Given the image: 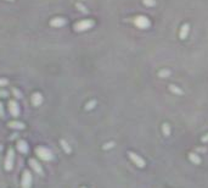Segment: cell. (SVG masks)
Here are the masks:
<instances>
[{
  "label": "cell",
  "mask_w": 208,
  "mask_h": 188,
  "mask_svg": "<svg viewBox=\"0 0 208 188\" xmlns=\"http://www.w3.org/2000/svg\"><path fill=\"white\" fill-rule=\"evenodd\" d=\"M94 25H95V22L92 20H82V21L74 23L73 28L76 32H85V31L94 27Z\"/></svg>",
  "instance_id": "cell-1"
},
{
  "label": "cell",
  "mask_w": 208,
  "mask_h": 188,
  "mask_svg": "<svg viewBox=\"0 0 208 188\" xmlns=\"http://www.w3.org/2000/svg\"><path fill=\"white\" fill-rule=\"evenodd\" d=\"M35 153L41 159V160H45V161H50L54 159V155L51 153V150H49L48 148H45V147H39L35 149Z\"/></svg>",
  "instance_id": "cell-2"
},
{
  "label": "cell",
  "mask_w": 208,
  "mask_h": 188,
  "mask_svg": "<svg viewBox=\"0 0 208 188\" xmlns=\"http://www.w3.org/2000/svg\"><path fill=\"white\" fill-rule=\"evenodd\" d=\"M14 162H15V152L12 148H10L8 150V154H6V158H5V170L6 171H11L14 169Z\"/></svg>",
  "instance_id": "cell-3"
},
{
  "label": "cell",
  "mask_w": 208,
  "mask_h": 188,
  "mask_svg": "<svg viewBox=\"0 0 208 188\" xmlns=\"http://www.w3.org/2000/svg\"><path fill=\"white\" fill-rule=\"evenodd\" d=\"M32 182H33L32 174L28 170H25V171H23V174H22V178H21V187L22 188H31L32 187Z\"/></svg>",
  "instance_id": "cell-4"
},
{
  "label": "cell",
  "mask_w": 208,
  "mask_h": 188,
  "mask_svg": "<svg viewBox=\"0 0 208 188\" xmlns=\"http://www.w3.org/2000/svg\"><path fill=\"white\" fill-rule=\"evenodd\" d=\"M128 156H129V159L135 164V165L137 166V168H140V169H143V168H145L146 166V164H145V160L141 158V156H139L137 154H135V153H133V152H129L128 153Z\"/></svg>",
  "instance_id": "cell-5"
},
{
  "label": "cell",
  "mask_w": 208,
  "mask_h": 188,
  "mask_svg": "<svg viewBox=\"0 0 208 188\" xmlns=\"http://www.w3.org/2000/svg\"><path fill=\"white\" fill-rule=\"evenodd\" d=\"M134 23H135V25H136L139 28H143V30L149 28V27H150V25H151L150 20H149L146 16H137V17L135 18Z\"/></svg>",
  "instance_id": "cell-6"
},
{
  "label": "cell",
  "mask_w": 208,
  "mask_h": 188,
  "mask_svg": "<svg viewBox=\"0 0 208 188\" xmlns=\"http://www.w3.org/2000/svg\"><path fill=\"white\" fill-rule=\"evenodd\" d=\"M67 23L66 18L63 17H54L50 20V26L51 27H56V28H60V27H63Z\"/></svg>",
  "instance_id": "cell-7"
},
{
  "label": "cell",
  "mask_w": 208,
  "mask_h": 188,
  "mask_svg": "<svg viewBox=\"0 0 208 188\" xmlns=\"http://www.w3.org/2000/svg\"><path fill=\"white\" fill-rule=\"evenodd\" d=\"M189 32H190V25H189L188 22L182 23L181 27H180V31H179V38L182 39V40H184V39H186Z\"/></svg>",
  "instance_id": "cell-8"
},
{
  "label": "cell",
  "mask_w": 208,
  "mask_h": 188,
  "mask_svg": "<svg viewBox=\"0 0 208 188\" xmlns=\"http://www.w3.org/2000/svg\"><path fill=\"white\" fill-rule=\"evenodd\" d=\"M9 111L14 117H17L20 114V106L15 100H10L9 102Z\"/></svg>",
  "instance_id": "cell-9"
},
{
  "label": "cell",
  "mask_w": 208,
  "mask_h": 188,
  "mask_svg": "<svg viewBox=\"0 0 208 188\" xmlns=\"http://www.w3.org/2000/svg\"><path fill=\"white\" fill-rule=\"evenodd\" d=\"M29 165H31V168L37 172V174H39L40 176H43L44 175V171H43V168L40 166V164L35 160V159H31L29 160Z\"/></svg>",
  "instance_id": "cell-10"
},
{
  "label": "cell",
  "mask_w": 208,
  "mask_h": 188,
  "mask_svg": "<svg viewBox=\"0 0 208 188\" xmlns=\"http://www.w3.org/2000/svg\"><path fill=\"white\" fill-rule=\"evenodd\" d=\"M31 102H32V104L34 105V106H39V105H41V103H43V96L40 93H33L32 94V97H31Z\"/></svg>",
  "instance_id": "cell-11"
},
{
  "label": "cell",
  "mask_w": 208,
  "mask_h": 188,
  "mask_svg": "<svg viewBox=\"0 0 208 188\" xmlns=\"http://www.w3.org/2000/svg\"><path fill=\"white\" fill-rule=\"evenodd\" d=\"M17 149L20 153H23V154H26L28 152V144L26 140H18L17 142Z\"/></svg>",
  "instance_id": "cell-12"
},
{
  "label": "cell",
  "mask_w": 208,
  "mask_h": 188,
  "mask_svg": "<svg viewBox=\"0 0 208 188\" xmlns=\"http://www.w3.org/2000/svg\"><path fill=\"white\" fill-rule=\"evenodd\" d=\"M9 127L10 128H14V130H25V124H22L20 121H11L9 122Z\"/></svg>",
  "instance_id": "cell-13"
},
{
  "label": "cell",
  "mask_w": 208,
  "mask_h": 188,
  "mask_svg": "<svg viewBox=\"0 0 208 188\" xmlns=\"http://www.w3.org/2000/svg\"><path fill=\"white\" fill-rule=\"evenodd\" d=\"M189 160L191 161V162H194L195 165H200L201 164V158H200V155H197V154H195V153H190L189 154Z\"/></svg>",
  "instance_id": "cell-14"
},
{
  "label": "cell",
  "mask_w": 208,
  "mask_h": 188,
  "mask_svg": "<svg viewBox=\"0 0 208 188\" xmlns=\"http://www.w3.org/2000/svg\"><path fill=\"white\" fill-rule=\"evenodd\" d=\"M169 90L173 93V94H176V96H182L184 92L175 84H169Z\"/></svg>",
  "instance_id": "cell-15"
},
{
  "label": "cell",
  "mask_w": 208,
  "mask_h": 188,
  "mask_svg": "<svg viewBox=\"0 0 208 188\" xmlns=\"http://www.w3.org/2000/svg\"><path fill=\"white\" fill-rule=\"evenodd\" d=\"M162 132L166 137H169L170 136V126L168 124H163L162 125Z\"/></svg>",
  "instance_id": "cell-16"
},
{
  "label": "cell",
  "mask_w": 208,
  "mask_h": 188,
  "mask_svg": "<svg viewBox=\"0 0 208 188\" xmlns=\"http://www.w3.org/2000/svg\"><path fill=\"white\" fill-rule=\"evenodd\" d=\"M170 70H168V68H163V70H161V71L158 72V76L159 77H162V78H166V77H168V76H170Z\"/></svg>",
  "instance_id": "cell-17"
},
{
  "label": "cell",
  "mask_w": 208,
  "mask_h": 188,
  "mask_svg": "<svg viewBox=\"0 0 208 188\" xmlns=\"http://www.w3.org/2000/svg\"><path fill=\"white\" fill-rule=\"evenodd\" d=\"M61 147H62V149L65 150V153H67V154H69V153H71L72 152V149H71V147H69L68 144H67V142H66V140H61Z\"/></svg>",
  "instance_id": "cell-18"
},
{
  "label": "cell",
  "mask_w": 208,
  "mask_h": 188,
  "mask_svg": "<svg viewBox=\"0 0 208 188\" xmlns=\"http://www.w3.org/2000/svg\"><path fill=\"white\" fill-rule=\"evenodd\" d=\"M143 4L147 8H152L156 5V0H143Z\"/></svg>",
  "instance_id": "cell-19"
},
{
  "label": "cell",
  "mask_w": 208,
  "mask_h": 188,
  "mask_svg": "<svg viewBox=\"0 0 208 188\" xmlns=\"http://www.w3.org/2000/svg\"><path fill=\"white\" fill-rule=\"evenodd\" d=\"M76 6H77V9L80 11V12H83V14H88V9L83 5V4H80V3H77L76 4Z\"/></svg>",
  "instance_id": "cell-20"
},
{
  "label": "cell",
  "mask_w": 208,
  "mask_h": 188,
  "mask_svg": "<svg viewBox=\"0 0 208 188\" xmlns=\"http://www.w3.org/2000/svg\"><path fill=\"white\" fill-rule=\"evenodd\" d=\"M95 105H96V100H91V102L86 103V105H85V110H91V109H94Z\"/></svg>",
  "instance_id": "cell-21"
},
{
  "label": "cell",
  "mask_w": 208,
  "mask_h": 188,
  "mask_svg": "<svg viewBox=\"0 0 208 188\" xmlns=\"http://www.w3.org/2000/svg\"><path fill=\"white\" fill-rule=\"evenodd\" d=\"M12 94L15 96V98H17V99H21L22 98V93L17 88H12Z\"/></svg>",
  "instance_id": "cell-22"
},
{
  "label": "cell",
  "mask_w": 208,
  "mask_h": 188,
  "mask_svg": "<svg viewBox=\"0 0 208 188\" xmlns=\"http://www.w3.org/2000/svg\"><path fill=\"white\" fill-rule=\"evenodd\" d=\"M0 117H2V119H5V111H4L3 103H0Z\"/></svg>",
  "instance_id": "cell-23"
},
{
  "label": "cell",
  "mask_w": 208,
  "mask_h": 188,
  "mask_svg": "<svg viewBox=\"0 0 208 188\" xmlns=\"http://www.w3.org/2000/svg\"><path fill=\"white\" fill-rule=\"evenodd\" d=\"M8 96H9V92L8 90L0 89V97H2V98H8Z\"/></svg>",
  "instance_id": "cell-24"
},
{
  "label": "cell",
  "mask_w": 208,
  "mask_h": 188,
  "mask_svg": "<svg viewBox=\"0 0 208 188\" xmlns=\"http://www.w3.org/2000/svg\"><path fill=\"white\" fill-rule=\"evenodd\" d=\"M9 83V81L6 80V78H0V87H4V86H6Z\"/></svg>",
  "instance_id": "cell-25"
},
{
  "label": "cell",
  "mask_w": 208,
  "mask_h": 188,
  "mask_svg": "<svg viewBox=\"0 0 208 188\" xmlns=\"http://www.w3.org/2000/svg\"><path fill=\"white\" fill-rule=\"evenodd\" d=\"M201 142H203V143H207L208 142V134H206V136H203L201 138Z\"/></svg>",
  "instance_id": "cell-26"
},
{
  "label": "cell",
  "mask_w": 208,
  "mask_h": 188,
  "mask_svg": "<svg viewBox=\"0 0 208 188\" xmlns=\"http://www.w3.org/2000/svg\"><path fill=\"white\" fill-rule=\"evenodd\" d=\"M112 147H113V143H108V144H105L104 149H110V148H112Z\"/></svg>",
  "instance_id": "cell-27"
},
{
  "label": "cell",
  "mask_w": 208,
  "mask_h": 188,
  "mask_svg": "<svg viewBox=\"0 0 208 188\" xmlns=\"http://www.w3.org/2000/svg\"><path fill=\"white\" fill-rule=\"evenodd\" d=\"M2 150H3V146H2V144H0V152H2Z\"/></svg>",
  "instance_id": "cell-28"
},
{
  "label": "cell",
  "mask_w": 208,
  "mask_h": 188,
  "mask_svg": "<svg viewBox=\"0 0 208 188\" xmlns=\"http://www.w3.org/2000/svg\"><path fill=\"white\" fill-rule=\"evenodd\" d=\"M6 2H11L12 3V2H15V0H6Z\"/></svg>",
  "instance_id": "cell-29"
},
{
  "label": "cell",
  "mask_w": 208,
  "mask_h": 188,
  "mask_svg": "<svg viewBox=\"0 0 208 188\" xmlns=\"http://www.w3.org/2000/svg\"><path fill=\"white\" fill-rule=\"evenodd\" d=\"M82 2H85V0H82Z\"/></svg>",
  "instance_id": "cell-30"
},
{
  "label": "cell",
  "mask_w": 208,
  "mask_h": 188,
  "mask_svg": "<svg viewBox=\"0 0 208 188\" xmlns=\"http://www.w3.org/2000/svg\"><path fill=\"white\" fill-rule=\"evenodd\" d=\"M83 188H85V187H83Z\"/></svg>",
  "instance_id": "cell-31"
}]
</instances>
